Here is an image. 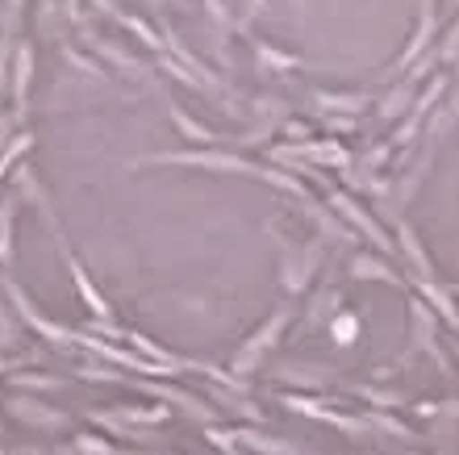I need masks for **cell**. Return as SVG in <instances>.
Returning a JSON list of instances; mask_svg holds the SVG:
<instances>
[{"mask_svg": "<svg viewBox=\"0 0 459 455\" xmlns=\"http://www.w3.org/2000/svg\"><path fill=\"white\" fill-rule=\"evenodd\" d=\"M117 418L134 422V426H155V422L168 418V406H126L117 409Z\"/></svg>", "mask_w": 459, "mask_h": 455, "instance_id": "obj_9", "label": "cell"}, {"mask_svg": "<svg viewBox=\"0 0 459 455\" xmlns=\"http://www.w3.org/2000/svg\"><path fill=\"white\" fill-rule=\"evenodd\" d=\"M4 409H9L17 422H25V426H34V431H63V426H72V418L67 414H59V409L42 406L38 397H9L4 401Z\"/></svg>", "mask_w": 459, "mask_h": 455, "instance_id": "obj_3", "label": "cell"}, {"mask_svg": "<svg viewBox=\"0 0 459 455\" xmlns=\"http://www.w3.org/2000/svg\"><path fill=\"white\" fill-rule=\"evenodd\" d=\"M30 80H34V42H17L13 50V75H9V101L13 118H25V101H30Z\"/></svg>", "mask_w": 459, "mask_h": 455, "instance_id": "obj_4", "label": "cell"}, {"mask_svg": "<svg viewBox=\"0 0 459 455\" xmlns=\"http://www.w3.org/2000/svg\"><path fill=\"white\" fill-rule=\"evenodd\" d=\"M30 146H34V134H17V138H13L9 146H4V151H0V180H4V176H9L13 171V163H17V159L25 155V151H30Z\"/></svg>", "mask_w": 459, "mask_h": 455, "instance_id": "obj_11", "label": "cell"}, {"mask_svg": "<svg viewBox=\"0 0 459 455\" xmlns=\"http://www.w3.org/2000/svg\"><path fill=\"white\" fill-rule=\"evenodd\" d=\"M355 335H359V322H355V318H339V322H334V338H339V343H351Z\"/></svg>", "mask_w": 459, "mask_h": 455, "instance_id": "obj_19", "label": "cell"}, {"mask_svg": "<svg viewBox=\"0 0 459 455\" xmlns=\"http://www.w3.org/2000/svg\"><path fill=\"white\" fill-rule=\"evenodd\" d=\"M17 455H42V451H30V447H25V451H17Z\"/></svg>", "mask_w": 459, "mask_h": 455, "instance_id": "obj_22", "label": "cell"}, {"mask_svg": "<svg viewBox=\"0 0 459 455\" xmlns=\"http://www.w3.org/2000/svg\"><path fill=\"white\" fill-rule=\"evenodd\" d=\"M280 326H284V313H276V318H272V322H267L264 330H259V335H255L251 343L238 351V360H234V372H251V360H255V355H259L264 347H272V343H276V330H280Z\"/></svg>", "mask_w": 459, "mask_h": 455, "instance_id": "obj_6", "label": "cell"}, {"mask_svg": "<svg viewBox=\"0 0 459 455\" xmlns=\"http://www.w3.org/2000/svg\"><path fill=\"white\" fill-rule=\"evenodd\" d=\"M22 201V184L0 197V267H13V214Z\"/></svg>", "mask_w": 459, "mask_h": 455, "instance_id": "obj_5", "label": "cell"}, {"mask_svg": "<svg viewBox=\"0 0 459 455\" xmlns=\"http://www.w3.org/2000/svg\"><path fill=\"white\" fill-rule=\"evenodd\" d=\"M17 389H55L59 381H50V376H17Z\"/></svg>", "mask_w": 459, "mask_h": 455, "instance_id": "obj_20", "label": "cell"}, {"mask_svg": "<svg viewBox=\"0 0 459 455\" xmlns=\"http://www.w3.org/2000/svg\"><path fill=\"white\" fill-rule=\"evenodd\" d=\"M334 201H339V209L351 217V222H355V226H359V230H368V234H372V239L380 242V247H388V239H385V234H380V230H376V222H372V217H368V214H363V209H355V205H351L347 197H334Z\"/></svg>", "mask_w": 459, "mask_h": 455, "instance_id": "obj_13", "label": "cell"}, {"mask_svg": "<svg viewBox=\"0 0 459 455\" xmlns=\"http://www.w3.org/2000/svg\"><path fill=\"white\" fill-rule=\"evenodd\" d=\"M255 50H259V59L272 63L276 72H284V67H297V59H289V55H280V50H272V47H255Z\"/></svg>", "mask_w": 459, "mask_h": 455, "instance_id": "obj_16", "label": "cell"}, {"mask_svg": "<svg viewBox=\"0 0 459 455\" xmlns=\"http://www.w3.org/2000/svg\"><path fill=\"white\" fill-rule=\"evenodd\" d=\"M430 30H435V9H430V0H426V4H422V17H418V34H413L410 50L401 55V63H410L413 55H418V50H422L426 42H430Z\"/></svg>", "mask_w": 459, "mask_h": 455, "instance_id": "obj_10", "label": "cell"}, {"mask_svg": "<svg viewBox=\"0 0 459 455\" xmlns=\"http://www.w3.org/2000/svg\"><path fill=\"white\" fill-rule=\"evenodd\" d=\"M59 4H63V13H67L72 22H80V0H59Z\"/></svg>", "mask_w": 459, "mask_h": 455, "instance_id": "obj_21", "label": "cell"}, {"mask_svg": "<svg viewBox=\"0 0 459 455\" xmlns=\"http://www.w3.org/2000/svg\"><path fill=\"white\" fill-rule=\"evenodd\" d=\"M63 59L72 63V67H80V72H88V75H97V80H100V75H105V72H100V67H97V63H92V59H84V55H75V50H72V47L63 50Z\"/></svg>", "mask_w": 459, "mask_h": 455, "instance_id": "obj_17", "label": "cell"}, {"mask_svg": "<svg viewBox=\"0 0 459 455\" xmlns=\"http://www.w3.org/2000/svg\"><path fill=\"white\" fill-rule=\"evenodd\" d=\"M351 272L368 276V280H393V272H388L385 264H376V259H355V264H351Z\"/></svg>", "mask_w": 459, "mask_h": 455, "instance_id": "obj_15", "label": "cell"}, {"mask_svg": "<svg viewBox=\"0 0 459 455\" xmlns=\"http://www.w3.org/2000/svg\"><path fill=\"white\" fill-rule=\"evenodd\" d=\"M17 343H22V326L13 322V318H9V310L0 305V351H13V347H17Z\"/></svg>", "mask_w": 459, "mask_h": 455, "instance_id": "obj_14", "label": "cell"}, {"mask_svg": "<svg viewBox=\"0 0 459 455\" xmlns=\"http://www.w3.org/2000/svg\"><path fill=\"white\" fill-rule=\"evenodd\" d=\"M67 455H130V451H113L109 443H100L97 434H75Z\"/></svg>", "mask_w": 459, "mask_h": 455, "instance_id": "obj_12", "label": "cell"}, {"mask_svg": "<svg viewBox=\"0 0 459 455\" xmlns=\"http://www.w3.org/2000/svg\"><path fill=\"white\" fill-rule=\"evenodd\" d=\"M84 38H88V34H84ZM88 42H92V50H97L100 59H109L113 67H121V72H126V75H134V80H143V63H138V59H130L126 50H117V47H113V42H105V38H88Z\"/></svg>", "mask_w": 459, "mask_h": 455, "instance_id": "obj_7", "label": "cell"}, {"mask_svg": "<svg viewBox=\"0 0 459 455\" xmlns=\"http://www.w3.org/2000/svg\"><path fill=\"white\" fill-rule=\"evenodd\" d=\"M4 293H9V301H13V310L25 318V326L34 330V335H42L47 343H55V347H72V343H80V330H63V326H55V322H47L42 313L30 305V297H25V288H17V280H4Z\"/></svg>", "mask_w": 459, "mask_h": 455, "instance_id": "obj_2", "label": "cell"}, {"mask_svg": "<svg viewBox=\"0 0 459 455\" xmlns=\"http://www.w3.org/2000/svg\"><path fill=\"white\" fill-rule=\"evenodd\" d=\"M168 113H171V121H176V130H180L184 138H188V143H205V146H218V134H213V130H205L201 121H193V118H188V113H184L180 105H171Z\"/></svg>", "mask_w": 459, "mask_h": 455, "instance_id": "obj_8", "label": "cell"}, {"mask_svg": "<svg viewBox=\"0 0 459 455\" xmlns=\"http://www.w3.org/2000/svg\"><path fill=\"white\" fill-rule=\"evenodd\" d=\"M151 163H176V168H209V171H255L242 155H230V151H221V146H205V151H168V155L134 159V168H151Z\"/></svg>", "mask_w": 459, "mask_h": 455, "instance_id": "obj_1", "label": "cell"}, {"mask_svg": "<svg viewBox=\"0 0 459 455\" xmlns=\"http://www.w3.org/2000/svg\"><path fill=\"white\" fill-rule=\"evenodd\" d=\"M17 126H22V121L13 118V109H9V113H0V151H4V146H9L13 138H17V134H13Z\"/></svg>", "mask_w": 459, "mask_h": 455, "instance_id": "obj_18", "label": "cell"}]
</instances>
